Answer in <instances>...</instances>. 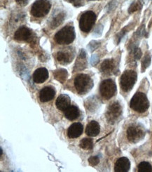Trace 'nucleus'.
<instances>
[{"label":"nucleus","mask_w":152,"mask_h":172,"mask_svg":"<svg viewBox=\"0 0 152 172\" xmlns=\"http://www.w3.org/2000/svg\"><path fill=\"white\" fill-rule=\"evenodd\" d=\"M75 39V31L72 26H67L56 33L54 39L58 44L67 45L72 43Z\"/></svg>","instance_id":"nucleus-2"},{"label":"nucleus","mask_w":152,"mask_h":172,"mask_svg":"<svg viewBox=\"0 0 152 172\" xmlns=\"http://www.w3.org/2000/svg\"><path fill=\"white\" fill-rule=\"evenodd\" d=\"M100 92L104 98L110 99L116 93V85L112 79H107L102 82L100 86Z\"/></svg>","instance_id":"nucleus-8"},{"label":"nucleus","mask_w":152,"mask_h":172,"mask_svg":"<svg viewBox=\"0 0 152 172\" xmlns=\"http://www.w3.org/2000/svg\"><path fill=\"white\" fill-rule=\"evenodd\" d=\"M93 45H91L90 44V47H91V51H94L95 49H97V47H98L100 46V43L99 42H97V41H93Z\"/></svg>","instance_id":"nucleus-31"},{"label":"nucleus","mask_w":152,"mask_h":172,"mask_svg":"<svg viewBox=\"0 0 152 172\" xmlns=\"http://www.w3.org/2000/svg\"><path fill=\"white\" fill-rule=\"evenodd\" d=\"M116 69V63L114 59H106L103 62L101 65V72L103 73L110 74L114 72Z\"/></svg>","instance_id":"nucleus-17"},{"label":"nucleus","mask_w":152,"mask_h":172,"mask_svg":"<svg viewBox=\"0 0 152 172\" xmlns=\"http://www.w3.org/2000/svg\"><path fill=\"white\" fill-rule=\"evenodd\" d=\"M151 55L149 53H147L144 57V59L142 61V71L144 72L147 68L149 67L151 64Z\"/></svg>","instance_id":"nucleus-24"},{"label":"nucleus","mask_w":152,"mask_h":172,"mask_svg":"<svg viewBox=\"0 0 152 172\" xmlns=\"http://www.w3.org/2000/svg\"><path fill=\"white\" fill-rule=\"evenodd\" d=\"M122 114V107L118 102H114L108 107L106 113L107 122L111 124H114L119 119Z\"/></svg>","instance_id":"nucleus-9"},{"label":"nucleus","mask_w":152,"mask_h":172,"mask_svg":"<svg viewBox=\"0 0 152 172\" xmlns=\"http://www.w3.org/2000/svg\"><path fill=\"white\" fill-rule=\"evenodd\" d=\"M126 29H124V30H122L121 32L118 33V34H117V35H116V39H117V44H118V43L120 42V41L121 40V39L124 37V36L125 35H126Z\"/></svg>","instance_id":"nucleus-30"},{"label":"nucleus","mask_w":152,"mask_h":172,"mask_svg":"<svg viewBox=\"0 0 152 172\" xmlns=\"http://www.w3.org/2000/svg\"><path fill=\"white\" fill-rule=\"evenodd\" d=\"M64 112L65 117L70 121H73V120L78 119L80 115L79 110L75 105H70Z\"/></svg>","instance_id":"nucleus-18"},{"label":"nucleus","mask_w":152,"mask_h":172,"mask_svg":"<svg viewBox=\"0 0 152 172\" xmlns=\"http://www.w3.org/2000/svg\"><path fill=\"white\" fill-rule=\"evenodd\" d=\"M2 152H3L2 149L1 148V149H0V156H1V155H2Z\"/></svg>","instance_id":"nucleus-33"},{"label":"nucleus","mask_w":152,"mask_h":172,"mask_svg":"<svg viewBox=\"0 0 152 172\" xmlns=\"http://www.w3.org/2000/svg\"><path fill=\"white\" fill-rule=\"evenodd\" d=\"M145 136V131L139 124H132L127 129V138L130 143H136Z\"/></svg>","instance_id":"nucleus-7"},{"label":"nucleus","mask_w":152,"mask_h":172,"mask_svg":"<svg viewBox=\"0 0 152 172\" xmlns=\"http://www.w3.org/2000/svg\"><path fill=\"white\" fill-rule=\"evenodd\" d=\"M137 74L134 70H128L122 74L120 79V86L124 92H128L132 89L137 81Z\"/></svg>","instance_id":"nucleus-5"},{"label":"nucleus","mask_w":152,"mask_h":172,"mask_svg":"<svg viewBox=\"0 0 152 172\" xmlns=\"http://www.w3.org/2000/svg\"><path fill=\"white\" fill-rule=\"evenodd\" d=\"M100 132V126L96 121H91L87 125L86 134L89 136H96Z\"/></svg>","instance_id":"nucleus-19"},{"label":"nucleus","mask_w":152,"mask_h":172,"mask_svg":"<svg viewBox=\"0 0 152 172\" xmlns=\"http://www.w3.org/2000/svg\"><path fill=\"white\" fill-rule=\"evenodd\" d=\"M84 131L83 125L79 122L72 124L68 128L67 136L70 138H76L82 135Z\"/></svg>","instance_id":"nucleus-13"},{"label":"nucleus","mask_w":152,"mask_h":172,"mask_svg":"<svg viewBox=\"0 0 152 172\" xmlns=\"http://www.w3.org/2000/svg\"><path fill=\"white\" fill-rule=\"evenodd\" d=\"M74 54L68 51H59L56 54V59L62 65H67L73 60Z\"/></svg>","instance_id":"nucleus-15"},{"label":"nucleus","mask_w":152,"mask_h":172,"mask_svg":"<svg viewBox=\"0 0 152 172\" xmlns=\"http://www.w3.org/2000/svg\"><path fill=\"white\" fill-rule=\"evenodd\" d=\"M64 18H65V14L62 11L59 12L55 16H54L53 18H52L51 23H50V26H51V29H55L58 28L60 25L62 23Z\"/></svg>","instance_id":"nucleus-20"},{"label":"nucleus","mask_w":152,"mask_h":172,"mask_svg":"<svg viewBox=\"0 0 152 172\" xmlns=\"http://www.w3.org/2000/svg\"><path fill=\"white\" fill-rule=\"evenodd\" d=\"M53 77L58 82L62 83V84H64L67 79V71L65 69H62V68L58 69L53 72Z\"/></svg>","instance_id":"nucleus-21"},{"label":"nucleus","mask_w":152,"mask_h":172,"mask_svg":"<svg viewBox=\"0 0 152 172\" xmlns=\"http://www.w3.org/2000/svg\"><path fill=\"white\" fill-rule=\"evenodd\" d=\"M49 74L46 68H40L35 70L33 74V80L37 84H41L47 80Z\"/></svg>","instance_id":"nucleus-12"},{"label":"nucleus","mask_w":152,"mask_h":172,"mask_svg":"<svg viewBox=\"0 0 152 172\" xmlns=\"http://www.w3.org/2000/svg\"><path fill=\"white\" fill-rule=\"evenodd\" d=\"M74 86L79 94H85L88 92L93 86L92 79L88 74H79L74 79Z\"/></svg>","instance_id":"nucleus-1"},{"label":"nucleus","mask_w":152,"mask_h":172,"mask_svg":"<svg viewBox=\"0 0 152 172\" xmlns=\"http://www.w3.org/2000/svg\"><path fill=\"white\" fill-rule=\"evenodd\" d=\"M97 16L92 11H86L81 16L79 19V28L84 32L88 33L91 30L96 21Z\"/></svg>","instance_id":"nucleus-6"},{"label":"nucleus","mask_w":152,"mask_h":172,"mask_svg":"<svg viewBox=\"0 0 152 172\" xmlns=\"http://www.w3.org/2000/svg\"><path fill=\"white\" fill-rule=\"evenodd\" d=\"M79 146L81 148L86 150H92L93 148V141L90 138H84L80 141Z\"/></svg>","instance_id":"nucleus-22"},{"label":"nucleus","mask_w":152,"mask_h":172,"mask_svg":"<svg viewBox=\"0 0 152 172\" xmlns=\"http://www.w3.org/2000/svg\"><path fill=\"white\" fill-rule=\"evenodd\" d=\"M130 107L137 113H145L149 109V101L147 96L142 92H137L130 101Z\"/></svg>","instance_id":"nucleus-3"},{"label":"nucleus","mask_w":152,"mask_h":172,"mask_svg":"<svg viewBox=\"0 0 152 172\" xmlns=\"http://www.w3.org/2000/svg\"><path fill=\"white\" fill-rule=\"evenodd\" d=\"M130 162L127 157H121L116 161L114 171L116 172H127L130 170Z\"/></svg>","instance_id":"nucleus-14"},{"label":"nucleus","mask_w":152,"mask_h":172,"mask_svg":"<svg viewBox=\"0 0 152 172\" xmlns=\"http://www.w3.org/2000/svg\"><path fill=\"white\" fill-rule=\"evenodd\" d=\"M69 2L72 3L75 7H83L84 5V0H67Z\"/></svg>","instance_id":"nucleus-27"},{"label":"nucleus","mask_w":152,"mask_h":172,"mask_svg":"<svg viewBox=\"0 0 152 172\" xmlns=\"http://www.w3.org/2000/svg\"><path fill=\"white\" fill-rule=\"evenodd\" d=\"M56 107L61 111H64L71 105V99L67 95L62 94L58 97L55 101Z\"/></svg>","instance_id":"nucleus-16"},{"label":"nucleus","mask_w":152,"mask_h":172,"mask_svg":"<svg viewBox=\"0 0 152 172\" xmlns=\"http://www.w3.org/2000/svg\"><path fill=\"white\" fill-rule=\"evenodd\" d=\"M55 89L51 86H46L39 92V99L41 102L46 103L53 100L55 97Z\"/></svg>","instance_id":"nucleus-11"},{"label":"nucleus","mask_w":152,"mask_h":172,"mask_svg":"<svg viewBox=\"0 0 152 172\" xmlns=\"http://www.w3.org/2000/svg\"><path fill=\"white\" fill-rule=\"evenodd\" d=\"M133 56L136 60L140 59V58L142 56V52L141 49L138 48V47H135V48L133 49Z\"/></svg>","instance_id":"nucleus-26"},{"label":"nucleus","mask_w":152,"mask_h":172,"mask_svg":"<svg viewBox=\"0 0 152 172\" xmlns=\"http://www.w3.org/2000/svg\"><path fill=\"white\" fill-rule=\"evenodd\" d=\"M51 8L49 0H36L31 7V15L36 18H42L46 16Z\"/></svg>","instance_id":"nucleus-4"},{"label":"nucleus","mask_w":152,"mask_h":172,"mask_svg":"<svg viewBox=\"0 0 152 172\" xmlns=\"http://www.w3.org/2000/svg\"><path fill=\"white\" fill-rule=\"evenodd\" d=\"M88 1H97V0H88Z\"/></svg>","instance_id":"nucleus-34"},{"label":"nucleus","mask_w":152,"mask_h":172,"mask_svg":"<svg viewBox=\"0 0 152 172\" xmlns=\"http://www.w3.org/2000/svg\"><path fill=\"white\" fill-rule=\"evenodd\" d=\"M142 5L139 2H133L132 5L130 6L128 9V12L130 14H132L133 12H135L137 10L140 9Z\"/></svg>","instance_id":"nucleus-25"},{"label":"nucleus","mask_w":152,"mask_h":172,"mask_svg":"<svg viewBox=\"0 0 152 172\" xmlns=\"http://www.w3.org/2000/svg\"><path fill=\"white\" fill-rule=\"evenodd\" d=\"M116 6H117V3H116L115 0H113L111 2L108 4L107 7H106V10H107V12H111L112 11H113L114 9H115Z\"/></svg>","instance_id":"nucleus-28"},{"label":"nucleus","mask_w":152,"mask_h":172,"mask_svg":"<svg viewBox=\"0 0 152 172\" xmlns=\"http://www.w3.org/2000/svg\"><path fill=\"white\" fill-rule=\"evenodd\" d=\"M16 2L20 6H25L28 3L29 0H16Z\"/></svg>","instance_id":"nucleus-32"},{"label":"nucleus","mask_w":152,"mask_h":172,"mask_svg":"<svg viewBox=\"0 0 152 172\" xmlns=\"http://www.w3.org/2000/svg\"><path fill=\"white\" fill-rule=\"evenodd\" d=\"M14 39L16 41L31 43L34 40V35L30 29L25 26H22L16 30L14 34Z\"/></svg>","instance_id":"nucleus-10"},{"label":"nucleus","mask_w":152,"mask_h":172,"mask_svg":"<svg viewBox=\"0 0 152 172\" xmlns=\"http://www.w3.org/2000/svg\"><path fill=\"white\" fill-rule=\"evenodd\" d=\"M88 162L91 166H96L97 164H98V163L100 162V159L97 156H94V157H91L90 158L88 159Z\"/></svg>","instance_id":"nucleus-29"},{"label":"nucleus","mask_w":152,"mask_h":172,"mask_svg":"<svg viewBox=\"0 0 152 172\" xmlns=\"http://www.w3.org/2000/svg\"><path fill=\"white\" fill-rule=\"evenodd\" d=\"M139 172H151L152 171V166L147 161H142L138 165Z\"/></svg>","instance_id":"nucleus-23"}]
</instances>
